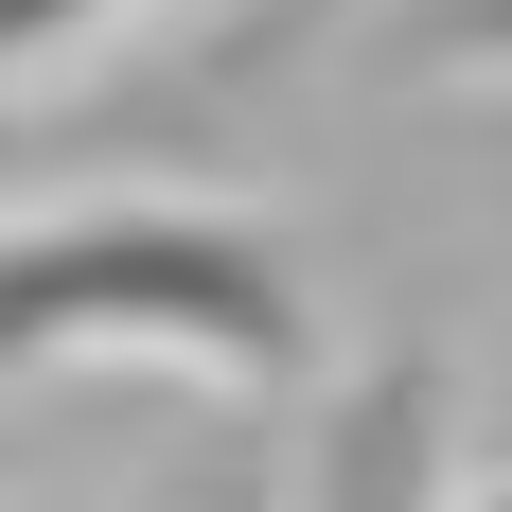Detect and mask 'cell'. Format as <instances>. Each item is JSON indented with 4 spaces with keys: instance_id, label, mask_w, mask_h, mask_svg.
<instances>
[{
    "instance_id": "2",
    "label": "cell",
    "mask_w": 512,
    "mask_h": 512,
    "mask_svg": "<svg viewBox=\"0 0 512 512\" xmlns=\"http://www.w3.org/2000/svg\"><path fill=\"white\" fill-rule=\"evenodd\" d=\"M371 71H389V89H442V71H512V0H389Z\"/></svg>"
},
{
    "instance_id": "3",
    "label": "cell",
    "mask_w": 512,
    "mask_h": 512,
    "mask_svg": "<svg viewBox=\"0 0 512 512\" xmlns=\"http://www.w3.org/2000/svg\"><path fill=\"white\" fill-rule=\"evenodd\" d=\"M106 18H142V0H0V89H18V71H53L71 36H106Z\"/></svg>"
},
{
    "instance_id": "1",
    "label": "cell",
    "mask_w": 512,
    "mask_h": 512,
    "mask_svg": "<svg viewBox=\"0 0 512 512\" xmlns=\"http://www.w3.org/2000/svg\"><path fill=\"white\" fill-rule=\"evenodd\" d=\"M0 371H195V389H301L318 301L265 212L212 195H71L0 212Z\"/></svg>"
}]
</instances>
